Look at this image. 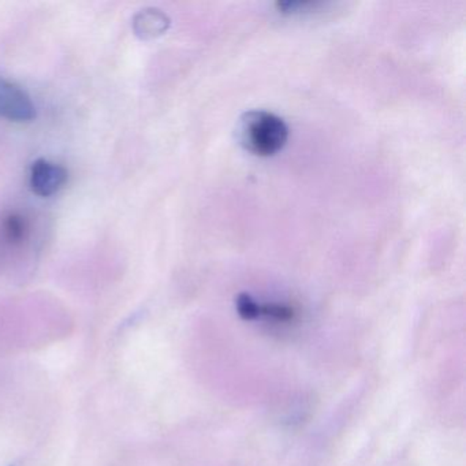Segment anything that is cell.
<instances>
[{"label": "cell", "mask_w": 466, "mask_h": 466, "mask_svg": "<svg viewBox=\"0 0 466 466\" xmlns=\"http://www.w3.org/2000/svg\"><path fill=\"white\" fill-rule=\"evenodd\" d=\"M238 137L248 151L268 157L285 146L289 137L288 125L269 111H248L239 119Z\"/></svg>", "instance_id": "6da1fadb"}, {"label": "cell", "mask_w": 466, "mask_h": 466, "mask_svg": "<svg viewBox=\"0 0 466 466\" xmlns=\"http://www.w3.org/2000/svg\"><path fill=\"white\" fill-rule=\"evenodd\" d=\"M36 116L31 97L15 84L0 77V118L15 122H29Z\"/></svg>", "instance_id": "7a4b0ae2"}, {"label": "cell", "mask_w": 466, "mask_h": 466, "mask_svg": "<svg viewBox=\"0 0 466 466\" xmlns=\"http://www.w3.org/2000/svg\"><path fill=\"white\" fill-rule=\"evenodd\" d=\"M67 182L66 168L56 163L39 159L31 168V187L40 198H50L58 193Z\"/></svg>", "instance_id": "3957f363"}, {"label": "cell", "mask_w": 466, "mask_h": 466, "mask_svg": "<svg viewBox=\"0 0 466 466\" xmlns=\"http://www.w3.org/2000/svg\"><path fill=\"white\" fill-rule=\"evenodd\" d=\"M168 18L160 10L147 9L138 13L133 21V29L141 39L159 36L167 29Z\"/></svg>", "instance_id": "277c9868"}, {"label": "cell", "mask_w": 466, "mask_h": 466, "mask_svg": "<svg viewBox=\"0 0 466 466\" xmlns=\"http://www.w3.org/2000/svg\"><path fill=\"white\" fill-rule=\"evenodd\" d=\"M237 312L245 320H253L260 318V304L253 299L249 294L242 293L236 299Z\"/></svg>", "instance_id": "5b68a950"}, {"label": "cell", "mask_w": 466, "mask_h": 466, "mask_svg": "<svg viewBox=\"0 0 466 466\" xmlns=\"http://www.w3.org/2000/svg\"><path fill=\"white\" fill-rule=\"evenodd\" d=\"M260 316H267L278 321H289L294 318V310L288 305L266 304L260 305Z\"/></svg>", "instance_id": "8992f818"}, {"label": "cell", "mask_w": 466, "mask_h": 466, "mask_svg": "<svg viewBox=\"0 0 466 466\" xmlns=\"http://www.w3.org/2000/svg\"><path fill=\"white\" fill-rule=\"evenodd\" d=\"M25 223L21 218L12 215L7 218L5 222V236L9 239L10 242H18L23 239L24 234H25Z\"/></svg>", "instance_id": "52a82bcc"}]
</instances>
